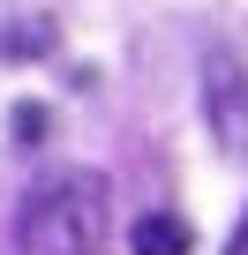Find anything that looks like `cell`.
Returning <instances> with one entry per match:
<instances>
[{"label":"cell","mask_w":248,"mask_h":255,"mask_svg":"<svg viewBox=\"0 0 248 255\" xmlns=\"http://www.w3.org/2000/svg\"><path fill=\"white\" fill-rule=\"evenodd\" d=\"M105 210H113V188L98 173H60L30 195L23 210V255H98L105 240Z\"/></svg>","instance_id":"1"},{"label":"cell","mask_w":248,"mask_h":255,"mask_svg":"<svg viewBox=\"0 0 248 255\" xmlns=\"http://www.w3.org/2000/svg\"><path fill=\"white\" fill-rule=\"evenodd\" d=\"M203 113H211V135L248 165V68L241 60H226V53L203 60Z\"/></svg>","instance_id":"2"},{"label":"cell","mask_w":248,"mask_h":255,"mask_svg":"<svg viewBox=\"0 0 248 255\" xmlns=\"http://www.w3.org/2000/svg\"><path fill=\"white\" fill-rule=\"evenodd\" d=\"M188 218H166V210H151V218H136V233H128V248L136 255H188Z\"/></svg>","instance_id":"3"},{"label":"cell","mask_w":248,"mask_h":255,"mask_svg":"<svg viewBox=\"0 0 248 255\" xmlns=\"http://www.w3.org/2000/svg\"><path fill=\"white\" fill-rule=\"evenodd\" d=\"M53 45V23L38 30V23H23V30H0V53H45Z\"/></svg>","instance_id":"4"},{"label":"cell","mask_w":248,"mask_h":255,"mask_svg":"<svg viewBox=\"0 0 248 255\" xmlns=\"http://www.w3.org/2000/svg\"><path fill=\"white\" fill-rule=\"evenodd\" d=\"M45 135V105H15V143H38Z\"/></svg>","instance_id":"5"},{"label":"cell","mask_w":248,"mask_h":255,"mask_svg":"<svg viewBox=\"0 0 248 255\" xmlns=\"http://www.w3.org/2000/svg\"><path fill=\"white\" fill-rule=\"evenodd\" d=\"M226 255H248V218L233 225V240H226Z\"/></svg>","instance_id":"6"}]
</instances>
